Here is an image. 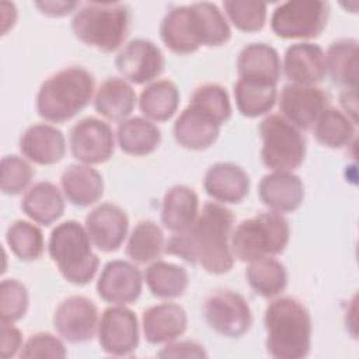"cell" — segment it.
I'll use <instances>...</instances> for the list:
<instances>
[{
    "label": "cell",
    "mask_w": 359,
    "mask_h": 359,
    "mask_svg": "<svg viewBox=\"0 0 359 359\" xmlns=\"http://www.w3.org/2000/svg\"><path fill=\"white\" fill-rule=\"evenodd\" d=\"M234 216L230 209L208 202L185 230L174 233L164 252L180 257L188 264L201 265L206 272L222 275L234 265L230 245Z\"/></svg>",
    "instance_id": "1"
},
{
    "label": "cell",
    "mask_w": 359,
    "mask_h": 359,
    "mask_svg": "<svg viewBox=\"0 0 359 359\" xmlns=\"http://www.w3.org/2000/svg\"><path fill=\"white\" fill-rule=\"evenodd\" d=\"M160 36L171 52L188 55L201 46L226 45L231 29L216 4L201 1L172 7L160 24Z\"/></svg>",
    "instance_id": "2"
},
{
    "label": "cell",
    "mask_w": 359,
    "mask_h": 359,
    "mask_svg": "<svg viewBox=\"0 0 359 359\" xmlns=\"http://www.w3.org/2000/svg\"><path fill=\"white\" fill-rule=\"evenodd\" d=\"M231 116V104L224 87L213 83L199 86L188 107L175 119V142L188 150L209 149L219 137L220 126Z\"/></svg>",
    "instance_id": "3"
},
{
    "label": "cell",
    "mask_w": 359,
    "mask_h": 359,
    "mask_svg": "<svg viewBox=\"0 0 359 359\" xmlns=\"http://www.w3.org/2000/svg\"><path fill=\"white\" fill-rule=\"evenodd\" d=\"M266 351L275 359H303L311 349V317L294 297H278L265 310Z\"/></svg>",
    "instance_id": "4"
},
{
    "label": "cell",
    "mask_w": 359,
    "mask_h": 359,
    "mask_svg": "<svg viewBox=\"0 0 359 359\" xmlns=\"http://www.w3.org/2000/svg\"><path fill=\"white\" fill-rule=\"evenodd\" d=\"M94 77L80 66L66 67L42 83L36 94L38 115L52 123L72 119L94 95Z\"/></svg>",
    "instance_id": "5"
},
{
    "label": "cell",
    "mask_w": 359,
    "mask_h": 359,
    "mask_svg": "<svg viewBox=\"0 0 359 359\" xmlns=\"http://www.w3.org/2000/svg\"><path fill=\"white\" fill-rule=\"evenodd\" d=\"M130 24V11L118 1H88L76 10L72 20L74 36L87 46L114 52L123 43Z\"/></svg>",
    "instance_id": "6"
},
{
    "label": "cell",
    "mask_w": 359,
    "mask_h": 359,
    "mask_svg": "<svg viewBox=\"0 0 359 359\" xmlns=\"http://www.w3.org/2000/svg\"><path fill=\"white\" fill-rule=\"evenodd\" d=\"M91 244L86 227L76 220L63 222L52 230L48 252L69 283L87 285L97 273L100 261Z\"/></svg>",
    "instance_id": "7"
},
{
    "label": "cell",
    "mask_w": 359,
    "mask_h": 359,
    "mask_svg": "<svg viewBox=\"0 0 359 359\" xmlns=\"http://www.w3.org/2000/svg\"><path fill=\"white\" fill-rule=\"evenodd\" d=\"M290 240L289 222L278 212H264L243 220L231 233L234 258L252 262L285 251Z\"/></svg>",
    "instance_id": "8"
},
{
    "label": "cell",
    "mask_w": 359,
    "mask_h": 359,
    "mask_svg": "<svg viewBox=\"0 0 359 359\" xmlns=\"http://www.w3.org/2000/svg\"><path fill=\"white\" fill-rule=\"evenodd\" d=\"M261 158L272 171H293L306 157V140L300 130L280 115H269L259 123Z\"/></svg>",
    "instance_id": "9"
},
{
    "label": "cell",
    "mask_w": 359,
    "mask_h": 359,
    "mask_svg": "<svg viewBox=\"0 0 359 359\" xmlns=\"http://www.w3.org/2000/svg\"><path fill=\"white\" fill-rule=\"evenodd\" d=\"M330 17V4L318 0H290L279 4L271 17L272 31L285 39L318 36Z\"/></svg>",
    "instance_id": "10"
},
{
    "label": "cell",
    "mask_w": 359,
    "mask_h": 359,
    "mask_svg": "<svg viewBox=\"0 0 359 359\" xmlns=\"http://www.w3.org/2000/svg\"><path fill=\"white\" fill-rule=\"evenodd\" d=\"M203 316L213 331L227 338H238L252 325L248 302L229 289L215 290L205 299Z\"/></svg>",
    "instance_id": "11"
},
{
    "label": "cell",
    "mask_w": 359,
    "mask_h": 359,
    "mask_svg": "<svg viewBox=\"0 0 359 359\" xmlns=\"http://www.w3.org/2000/svg\"><path fill=\"white\" fill-rule=\"evenodd\" d=\"M69 146L73 157L80 163L86 165L102 164L114 154V132L107 122L88 116L70 129Z\"/></svg>",
    "instance_id": "12"
},
{
    "label": "cell",
    "mask_w": 359,
    "mask_h": 359,
    "mask_svg": "<svg viewBox=\"0 0 359 359\" xmlns=\"http://www.w3.org/2000/svg\"><path fill=\"white\" fill-rule=\"evenodd\" d=\"M97 335L104 352L112 356H128L139 345L137 317L125 306L109 307L101 316Z\"/></svg>",
    "instance_id": "13"
},
{
    "label": "cell",
    "mask_w": 359,
    "mask_h": 359,
    "mask_svg": "<svg viewBox=\"0 0 359 359\" xmlns=\"http://www.w3.org/2000/svg\"><path fill=\"white\" fill-rule=\"evenodd\" d=\"M98 309L86 296L65 299L53 314V327L62 339L80 344L93 339L98 330Z\"/></svg>",
    "instance_id": "14"
},
{
    "label": "cell",
    "mask_w": 359,
    "mask_h": 359,
    "mask_svg": "<svg viewBox=\"0 0 359 359\" xmlns=\"http://www.w3.org/2000/svg\"><path fill=\"white\" fill-rule=\"evenodd\" d=\"M161 49L150 39H132L118 53L115 66L121 76L132 84L151 83L164 70Z\"/></svg>",
    "instance_id": "15"
},
{
    "label": "cell",
    "mask_w": 359,
    "mask_h": 359,
    "mask_svg": "<svg viewBox=\"0 0 359 359\" xmlns=\"http://www.w3.org/2000/svg\"><path fill=\"white\" fill-rule=\"evenodd\" d=\"M328 95L321 88L292 83L280 91V116L299 130H307L314 126L320 115L328 108Z\"/></svg>",
    "instance_id": "16"
},
{
    "label": "cell",
    "mask_w": 359,
    "mask_h": 359,
    "mask_svg": "<svg viewBox=\"0 0 359 359\" xmlns=\"http://www.w3.org/2000/svg\"><path fill=\"white\" fill-rule=\"evenodd\" d=\"M142 286V273L135 264L114 259L104 266L97 280V293L107 303L126 306L139 299Z\"/></svg>",
    "instance_id": "17"
},
{
    "label": "cell",
    "mask_w": 359,
    "mask_h": 359,
    "mask_svg": "<svg viewBox=\"0 0 359 359\" xmlns=\"http://www.w3.org/2000/svg\"><path fill=\"white\" fill-rule=\"evenodd\" d=\"M129 219L122 208L101 203L86 216V230L94 247L104 252L116 251L125 241Z\"/></svg>",
    "instance_id": "18"
},
{
    "label": "cell",
    "mask_w": 359,
    "mask_h": 359,
    "mask_svg": "<svg viewBox=\"0 0 359 359\" xmlns=\"http://www.w3.org/2000/svg\"><path fill=\"white\" fill-rule=\"evenodd\" d=\"M258 196L273 212H294L303 203L304 185L292 171H272L259 181Z\"/></svg>",
    "instance_id": "19"
},
{
    "label": "cell",
    "mask_w": 359,
    "mask_h": 359,
    "mask_svg": "<svg viewBox=\"0 0 359 359\" xmlns=\"http://www.w3.org/2000/svg\"><path fill=\"white\" fill-rule=\"evenodd\" d=\"M20 151L28 160L39 165L59 163L66 153L63 133L52 125L35 123L28 126L20 137Z\"/></svg>",
    "instance_id": "20"
},
{
    "label": "cell",
    "mask_w": 359,
    "mask_h": 359,
    "mask_svg": "<svg viewBox=\"0 0 359 359\" xmlns=\"http://www.w3.org/2000/svg\"><path fill=\"white\" fill-rule=\"evenodd\" d=\"M283 70L293 84L314 86L327 74L325 53L310 42L290 45L283 56Z\"/></svg>",
    "instance_id": "21"
},
{
    "label": "cell",
    "mask_w": 359,
    "mask_h": 359,
    "mask_svg": "<svg viewBox=\"0 0 359 359\" xmlns=\"http://www.w3.org/2000/svg\"><path fill=\"white\" fill-rule=\"evenodd\" d=\"M203 188L220 203H240L248 195L250 177L240 165L220 161L208 168Z\"/></svg>",
    "instance_id": "22"
},
{
    "label": "cell",
    "mask_w": 359,
    "mask_h": 359,
    "mask_svg": "<svg viewBox=\"0 0 359 359\" xmlns=\"http://www.w3.org/2000/svg\"><path fill=\"white\" fill-rule=\"evenodd\" d=\"M188 325L185 310L175 303H161L143 311L142 327L149 344H167L181 337Z\"/></svg>",
    "instance_id": "23"
},
{
    "label": "cell",
    "mask_w": 359,
    "mask_h": 359,
    "mask_svg": "<svg viewBox=\"0 0 359 359\" xmlns=\"http://www.w3.org/2000/svg\"><path fill=\"white\" fill-rule=\"evenodd\" d=\"M280 70L279 53L266 43H250L238 53L237 74L240 80L276 86L280 79Z\"/></svg>",
    "instance_id": "24"
},
{
    "label": "cell",
    "mask_w": 359,
    "mask_h": 359,
    "mask_svg": "<svg viewBox=\"0 0 359 359\" xmlns=\"http://www.w3.org/2000/svg\"><path fill=\"white\" fill-rule=\"evenodd\" d=\"M60 187L65 198L79 208L95 203L104 194L102 175L86 164L69 165L62 172Z\"/></svg>",
    "instance_id": "25"
},
{
    "label": "cell",
    "mask_w": 359,
    "mask_h": 359,
    "mask_svg": "<svg viewBox=\"0 0 359 359\" xmlns=\"http://www.w3.org/2000/svg\"><path fill=\"white\" fill-rule=\"evenodd\" d=\"M63 192L49 181L34 184L22 196L21 209L34 222L49 226L65 212Z\"/></svg>",
    "instance_id": "26"
},
{
    "label": "cell",
    "mask_w": 359,
    "mask_h": 359,
    "mask_svg": "<svg viewBox=\"0 0 359 359\" xmlns=\"http://www.w3.org/2000/svg\"><path fill=\"white\" fill-rule=\"evenodd\" d=\"M136 104V93L129 81L108 77L98 87L94 97L95 111L109 121H125Z\"/></svg>",
    "instance_id": "27"
},
{
    "label": "cell",
    "mask_w": 359,
    "mask_h": 359,
    "mask_svg": "<svg viewBox=\"0 0 359 359\" xmlns=\"http://www.w3.org/2000/svg\"><path fill=\"white\" fill-rule=\"evenodd\" d=\"M199 213V199L196 192L187 185H174L164 194L161 203V223L172 231L185 230Z\"/></svg>",
    "instance_id": "28"
},
{
    "label": "cell",
    "mask_w": 359,
    "mask_h": 359,
    "mask_svg": "<svg viewBox=\"0 0 359 359\" xmlns=\"http://www.w3.org/2000/svg\"><path fill=\"white\" fill-rule=\"evenodd\" d=\"M121 150L129 156H147L161 143V132L147 118L133 116L122 121L116 129Z\"/></svg>",
    "instance_id": "29"
},
{
    "label": "cell",
    "mask_w": 359,
    "mask_h": 359,
    "mask_svg": "<svg viewBox=\"0 0 359 359\" xmlns=\"http://www.w3.org/2000/svg\"><path fill=\"white\" fill-rule=\"evenodd\" d=\"M325 66L334 83L345 90L358 87V41L342 38L332 42L325 53Z\"/></svg>",
    "instance_id": "30"
},
{
    "label": "cell",
    "mask_w": 359,
    "mask_h": 359,
    "mask_svg": "<svg viewBox=\"0 0 359 359\" xmlns=\"http://www.w3.org/2000/svg\"><path fill=\"white\" fill-rule=\"evenodd\" d=\"M180 91L171 80L151 81L139 97V108L142 114L156 122L168 121L178 108Z\"/></svg>",
    "instance_id": "31"
},
{
    "label": "cell",
    "mask_w": 359,
    "mask_h": 359,
    "mask_svg": "<svg viewBox=\"0 0 359 359\" xmlns=\"http://www.w3.org/2000/svg\"><path fill=\"white\" fill-rule=\"evenodd\" d=\"M144 280L151 294L158 299L181 297L189 283L188 272L182 266L160 259L149 265Z\"/></svg>",
    "instance_id": "32"
},
{
    "label": "cell",
    "mask_w": 359,
    "mask_h": 359,
    "mask_svg": "<svg viewBox=\"0 0 359 359\" xmlns=\"http://www.w3.org/2000/svg\"><path fill=\"white\" fill-rule=\"evenodd\" d=\"M245 278L250 287L265 299L279 296L287 286V272L285 265L273 257L250 262Z\"/></svg>",
    "instance_id": "33"
},
{
    "label": "cell",
    "mask_w": 359,
    "mask_h": 359,
    "mask_svg": "<svg viewBox=\"0 0 359 359\" xmlns=\"http://www.w3.org/2000/svg\"><path fill=\"white\" fill-rule=\"evenodd\" d=\"M165 248L164 233L153 220H142L132 230L126 243V255L137 264H150L160 258Z\"/></svg>",
    "instance_id": "34"
},
{
    "label": "cell",
    "mask_w": 359,
    "mask_h": 359,
    "mask_svg": "<svg viewBox=\"0 0 359 359\" xmlns=\"http://www.w3.org/2000/svg\"><path fill=\"white\" fill-rule=\"evenodd\" d=\"M237 109L247 118L268 114L276 102V86L240 80L234 84Z\"/></svg>",
    "instance_id": "35"
},
{
    "label": "cell",
    "mask_w": 359,
    "mask_h": 359,
    "mask_svg": "<svg viewBox=\"0 0 359 359\" xmlns=\"http://www.w3.org/2000/svg\"><path fill=\"white\" fill-rule=\"evenodd\" d=\"M317 142L330 149H341L355 136V123L337 108H327L314 123Z\"/></svg>",
    "instance_id": "36"
},
{
    "label": "cell",
    "mask_w": 359,
    "mask_h": 359,
    "mask_svg": "<svg viewBox=\"0 0 359 359\" xmlns=\"http://www.w3.org/2000/svg\"><path fill=\"white\" fill-rule=\"evenodd\" d=\"M6 241L13 254L21 261H35L45 251L41 229L27 220H15L6 231Z\"/></svg>",
    "instance_id": "37"
},
{
    "label": "cell",
    "mask_w": 359,
    "mask_h": 359,
    "mask_svg": "<svg viewBox=\"0 0 359 359\" xmlns=\"http://www.w3.org/2000/svg\"><path fill=\"white\" fill-rule=\"evenodd\" d=\"M224 13L231 24L244 32L262 29L266 20V3L257 0H226Z\"/></svg>",
    "instance_id": "38"
},
{
    "label": "cell",
    "mask_w": 359,
    "mask_h": 359,
    "mask_svg": "<svg viewBox=\"0 0 359 359\" xmlns=\"http://www.w3.org/2000/svg\"><path fill=\"white\" fill-rule=\"evenodd\" d=\"M29 296L27 287L17 279H3L0 283V317L1 323L14 324L28 310Z\"/></svg>",
    "instance_id": "39"
},
{
    "label": "cell",
    "mask_w": 359,
    "mask_h": 359,
    "mask_svg": "<svg viewBox=\"0 0 359 359\" xmlns=\"http://www.w3.org/2000/svg\"><path fill=\"white\" fill-rule=\"evenodd\" d=\"M1 192L18 195L31 184L34 170L31 164L18 156H4L1 158Z\"/></svg>",
    "instance_id": "40"
},
{
    "label": "cell",
    "mask_w": 359,
    "mask_h": 359,
    "mask_svg": "<svg viewBox=\"0 0 359 359\" xmlns=\"http://www.w3.org/2000/svg\"><path fill=\"white\" fill-rule=\"evenodd\" d=\"M67 352L63 342L49 334V332H36L31 335L20 351V358H66Z\"/></svg>",
    "instance_id": "41"
},
{
    "label": "cell",
    "mask_w": 359,
    "mask_h": 359,
    "mask_svg": "<svg viewBox=\"0 0 359 359\" xmlns=\"http://www.w3.org/2000/svg\"><path fill=\"white\" fill-rule=\"evenodd\" d=\"M160 358H206L203 346L195 341H171L157 353Z\"/></svg>",
    "instance_id": "42"
},
{
    "label": "cell",
    "mask_w": 359,
    "mask_h": 359,
    "mask_svg": "<svg viewBox=\"0 0 359 359\" xmlns=\"http://www.w3.org/2000/svg\"><path fill=\"white\" fill-rule=\"evenodd\" d=\"M0 327V356L8 359L17 355L22 348V335L18 328L10 323H1Z\"/></svg>",
    "instance_id": "43"
},
{
    "label": "cell",
    "mask_w": 359,
    "mask_h": 359,
    "mask_svg": "<svg viewBox=\"0 0 359 359\" xmlns=\"http://www.w3.org/2000/svg\"><path fill=\"white\" fill-rule=\"evenodd\" d=\"M35 7L45 15L49 17H65L80 7V1H70V0H45V1H35Z\"/></svg>",
    "instance_id": "44"
},
{
    "label": "cell",
    "mask_w": 359,
    "mask_h": 359,
    "mask_svg": "<svg viewBox=\"0 0 359 359\" xmlns=\"http://www.w3.org/2000/svg\"><path fill=\"white\" fill-rule=\"evenodd\" d=\"M341 105L345 109V115L356 125V112H358V102H356V90H345L341 95Z\"/></svg>",
    "instance_id": "45"
}]
</instances>
